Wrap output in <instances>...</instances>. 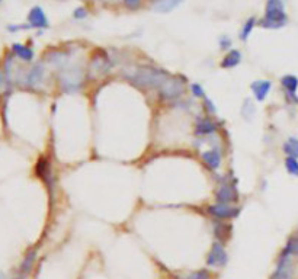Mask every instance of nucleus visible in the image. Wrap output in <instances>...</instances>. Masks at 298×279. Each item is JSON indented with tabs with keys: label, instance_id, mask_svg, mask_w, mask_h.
I'll list each match as a JSON object with an SVG mask.
<instances>
[{
	"label": "nucleus",
	"instance_id": "1",
	"mask_svg": "<svg viewBox=\"0 0 298 279\" xmlns=\"http://www.w3.org/2000/svg\"><path fill=\"white\" fill-rule=\"evenodd\" d=\"M169 79V73H166L162 69H154V67H140L134 71L131 76V80L146 89H153V87H160L166 80Z\"/></svg>",
	"mask_w": 298,
	"mask_h": 279
},
{
	"label": "nucleus",
	"instance_id": "2",
	"mask_svg": "<svg viewBox=\"0 0 298 279\" xmlns=\"http://www.w3.org/2000/svg\"><path fill=\"white\" fill-rule=\"evenodd\" d=\"M286 21H288V18L285 14L282 0H268L265 18L260 21V27L269 29L282 28L286 24Z\"/></svg>",
	"mask_w": 298,
	"mask_h": 279
},
{
	"label": "nucleus",
	"instance_id": "3",
	"mask_svg": "<svg viewBox=\"0 0 298 279\" xmlns=\"http://www.w3.org/2000/svg\"><path fill=\"white\" fill-rule=\"evenodd\" d=\"M60 82H61V86H63V89L66 92H74V90H77L81 86V82H83V76H81L80 69L71 67V69L64 70L61 73Z\"/></svg>",
	"mask_w": 298,
	"mask_h": 279
},
{
	"label": "nucleus",
	"instance_id": "4",
	"mask_svg": "<svg viewBox=\"0 0 298 279\" xmlns=\"http://www.w3.org/2000/svg\"><path fill=\"white\" fill-rule=\"evenodd\" d=\"M183 93V83L177 79H167L159 87V96L164 100H175Z\"/></svg>",
	"mask_w": 298,
	"mask_h": 279
},
{
	"label": "nucleus",
	"instance_id": "5",
	"mask_svg": "<svg viewBox=\"0 0 298 279\" xmlns=\"http://www.w3.org/2000/svg\"><path fill=\"white\" fill-rule=\"evenodd\" d=\"M229 260V256H227V251L223 247V244L220 241H216L211 247V250L208 253V257H207V265L210 267H223L226 266Z\"/></svg>",
	"mask_w": 298,
	"mask_h": 279
},
{
	"label": "nucleus",
	"instance_id": "6",
	"mask_svg": "<svg viewBox=\"0 0 298 279\" xmlns=\"http://www.w3.org/2000/svg\"><path fill=\"white\" fill-rule=\"evenodd\" d=\"M292 263H291V256L282 251L278 260V266L273 272L271 279H292Z\"/></svg>",
	"mask_w": 298,
	"mask_h": 279
},
{
	"label": "nucleus",
	"instance_id": "7",
	"mask_svg": "<svg viewBox=\"0 0 298 279\" xmlns=\"http://www.w3.org/2000/svg\"><path fill=\"white\" fill-rule=\"evenodd\" d=\"M208 214L217 220H231L239 215V208L229 204H214L208 207Z\"/></svg>",
	"mask_w": 298,
	"mask_h": 279
},
{
	"label": "nucleus",
	"instance_id": "8",
	"mask_svg": "<svg viewBox=\"0 0 298 279\" xmlns=\"http://www.w3.org/2000/svg\"><path fill=\"white\" fill-rule=\"evenodd\" d=\"M216 196H217V204H229V205H231V204H234L237 201V191L231 185H221L218 188Z\"/></svg>",
	"mask_w": 298,
	"mask_h": 279
},
{
	"label": "nucleus",
	"instance_id": "9",
	"mask_svg": "<svg viewBox=\"0 0 298 279\" xmlns=\"http://www.w3.org/2000/svg\"><path fill=\"white\" fill-rule=\"evenodd\" d=\"M28 22H29V27H32V28H47L48 27V19L40 6H35L31 9V12L28 15Z\"/></svg>",
	"mask_w": 298,
	"mask_h": 279
},
{
	"label": "nucleus",
	"instance_id": "10",
	"mask_svg": "<svg viewBox=\"0 0 298 279\" xmlns=\"http://www.w3.org/2000/svg\"><path fill=\"white\" fill-rule=\"evenodd\" d=\"M271 87L272 83L269 80H258V82L252 83V90L255 93V98L258 99L259 102H262V100L266 99L269 90H271Z\"/></svg>",
	"mask_w": 298,
	"mask_h": 279
},
{
	"label": "nucleus",
	"instance_id": "11",
	"mask_svg": "<svg viewBox=\"0 0 298 279\" xmlns=\"http://www.w3.org/2000/svg\"><path fill=\"white\" fill-rule=\"evenodd\" d=\"M42 79H44V67L41 64H37L28 71L27 84L31 87H37L38 84L42 83Z\"/></svg>",
	"mask_w": 298,
	"mask_h": 279
},
{
	"label": "nucleus",
	"instance_id": "12",
	"mask_svg": "<svg viewBox=\"0 0 298 279\" xmlns=\"http://www.w3.org/2000/svg\"><path fill=\"white\" fill-rule=\"evenodd\" d=\"M37 173L42 181L48 185V188H51V182H53V175H51V168L47 159H41L37 166Z\"/></svg>",
	"mask_w": 298,
	"mask_h": 279
},
{
	"label": "nucleus",
	"instance_id": "13",
	"mask_svg": "<svg viewBox=\"0 0 298 279\" xmlns=\"http://www.w3.org/2000/svg\"><path fill=\"white\" fill-rule=\"evenodd\" d=\"M183 0H156L153 5V9L156 12H162V14H167L170 11H173L177 8Z\"/></svg>",
	"mask_w": 298,
	"mask_h": 279
},
{
	"label": "nucleus",
	"instance_id": "14",
	"mask_svg": "<svg viewBox=\"0 0 298 279\" xmlns=\"http://www.w3.org/2000/svg\"><path fill=\"white\" fill-rule=\"evenodd\" d=\"M203 159L205 162V165L210 169L216 170L221 166V156L218 153L217 150H208V152H204Z\"/></svg>",
	"mask_w": 298,
	"mask_h": 279
},
{
	"label": "nucleus",
	"instance_id": "15",
	"mask_svg": "<svg viewBox=\"0 0 298 279\" xmlns=\"http://www.w3.org/2000/svg\"><path fill=\"white\" fill-rule=\"evenodd\" d=\"M216 129H217V126H216V124H214L211 119L204 118V119H200V121H198L196 128H195V132H196L198 135H210V134L216 132Z\"/></svg>",
	"mask_w": 298,
	"mask_h": 279
},
{
	"label": "nucleus",
	"instance_id": "16",
	"mask_svg": "<svg viewBox=\"0 0 298 279\" xmlns=\"http://www.w3.org/2000/svg\"><path fill=\"white\" fill-rule=\"evenodd\" d=\"M242 61V54L237 50H231L227 56L224 57V60L221 61V67L223 69H233L236 66H239Z\"/></svg>",
	"mask_w": 298,
	"mask_h": 279
},
{
	"label": "nucleus",
	"instance_id": "17",
	"mask_svg": "<svg viewBox=\"0 0 298 279\" xmlns=\"http://www.w3.org/2000/svg\"><path fill=\"white\" fill-rule=\"evenodd\" d=\"M12 51L16 54V57H19L24 61H32V58H34V51L25 45H21V44H15L12 47Z\"/></svg>",
	"mask_w": 298,
	"mask_h": 279
},
{
	"label": "nucleus",
	"instance_id": "18",
	"mask_svg": "<svg viewBox=\"0 0 298 279\" xmlns=\"http://www.w3.org/2000/svg\"><path fill=\"white\" fill-rule=\"evenodd\" d=\"M281 83L284 86L285 89H286V92L291 95V96H294L295 98V92H297L298 89V79L295 76H284L282 77V80H281Z\"/></svg>",
	"mask_w": 298,
	"mask_h": 279
},
{
	"label": "nucleus",
	"instance_id": "19",
	"mask_svg": "<svg viewBox=\"0 0 298 279\" xmlns=\"http://www.w3.org/2000/svg\"><path fill=\"white\" fill-rule=\"evenodd\" d=\"M284 152L288 154V157L298 159V138H288L284 144Z\"/></svg>",
	"mask_w": 298,
	"mask_h": 279
},
{
	"label": "nucleus",
	"instance_id": "20",
	"mask_svg": "<svg viewBox=\"0 0 298 279\" xmlns=\"http://www.w3.org/2000/svg\"><path fill=\"white\" fill-rule=\"evenodd\" d=\"M35 259H37V250H29V253L25 256V259L22 262V266H21L22 273L27 275V273H29L32 270V266L35 263Z\"/></svg>",
	"mask_w": 298,
	"mask_h": 279
},
{
	"label": "nucleus",
	"instance_id": "21",
	"mask_svg": "<svg viewBox=\"0 0 298 279\" xmlns=\"http://www.w3.org/2000/svg\"><path fill=\"white\" fill-rule=\"evenodd\" d=\"M92 69L93 71H97L99 74L102 73H107L109 69V61L107 57H95V60L92 61Z\"/></svg>",
	"mask_w": 298,
	"mask_h": 279
},
{
	"label": "nucleus",
	"instance_id": "22",
	"mask_svg": "<svg viewBox=\"0 0 298 279\" xmlns=\"http://www.w3.org/2000/svg\"><path fill=\"white\" fill-rule=\"evenodd\" d=\"M255 25H256V19H255V18H250V19L244 24L243 29H242V32H240V40H242V41H246V40L249 38V35H250L252 29L255 28Z\"/></svg>",
	"mask_w": 298,
	"mask_h": 279
},
{
	"label": "nucleus",
	"instance_id": "23",
	"mask_svg": "<svg viewBox=\"0 0 298 279\" xmlns=\"http://www.w3.org/2000/svg\"><path fill=\"white\" fill-rule=\"evenodd\" d=\"M285 168L288 170L289 175L298 176V160L294 157H286L285 159Z\"/></svg>",
	"mask_w": 298,
	"mask_h": 279
},
{
	"label": "nucleus",
	"instance_id": "24",
	"mask_svg": "<svg viewBox=\"0 0 298 279\" xmlns=\"http://www.w3.org/2000/svg\"><path fill=\"white\" fill-rule=\"evenodd\" d=\"M284 251H286L289 256H298V236H294V237L289 238V241L286 243L285 246Z\"/></svg>",
	"mask_w": 298,
	"mask_h": 279
},
{
	"label": "nucleus",
	"instance_id": "25",
	"mask_svg": "<svg viewBox=\"0 0 298 279\" xmlns=\"http://www.w3.org/2000/svg\"><path fill=\"white\" fill-rule=\"evenodd\" d=\"M224 230H226V231H231V227L230 225H227V224H218V227H216V236H217L220 240H227V238L230 237V234L224 233Z\"/></svg>",
	"mask_w": 298,
	"mask_h": 279
},
{
	"label": "nucleus",
	"instance_id": "26",
	"mask_svg": "<svg viewBox=\"0 0 298 279\" xmlns=\"http://www.w3.org/2000/svg\"><path fill=\"white\" fill-rule=\"evenodd\" d=\"M211 278V273L207 270V269H201V270H195L189 273L185 279H210Z\"/></svg>",
	"mask_w": 298,
	"mask_h": 279
},
{
	"label": "nucleus",
	"instance_id": "27",
	"mask_svg": "<svg viewBox=\"0 0 298 279\" xmlns=\"http://www.w3.org/2000/svg\"><path fill=\"white\" fill-rule=\"evenodd\" d=\"M190 89H192V93H193L195 98H204V89L201 84L193 83L190 86Z\"/></svg>",
	"mask_w": 298,
	"mask_h": 279
},
{
	"label": "nucleus",
	"instance_id": "28",
	"mask_svg": "<svg viewBox=\"0 0 298 279\" xmlns=\"http://www.w3.org/2000/svg\"><path fill=\"white\" fill-rule=\"evenodd\" d=\"M220 45H221L223 50H227V48H230L231 47V40L229 37H221V38H220Z\"/></svg>",
	"mask_w": 298,
	"mask_h": 279
},
{
	"label": "nucleus",
	"instance_id": "29",
	"mask_svg": "<svg viewBox=\"0 0 298 279\" xmlns=\"http://www.w3.org/2000/svg\"><path fill=\"white\" fill-rule=\"evenodd\" d=\"M86 16H87V11H86L84 8H79V9L74 11V18H76V19H83V18H86Z\"/></svg>",
	"mask_w": 298,
	"mask_h": 279
},
{
	"label": "nucleus",
	"instance_id": "30",
	"mask_svg": "<svg viewBox=\"0 0 298 279\" xmlns=\"http://www.w3.org/2000/svg\"><path fill=\"white\" fill-rule=\"evenodd\" d=\"M124 3L130 9H137L140 6V0H124Z\"/></svg>",
	"mask_w": 298,
	"mask_h": 279
},
{
	"label": "nucleus",
	"instance_id": "31",
	"mask_svg": "<svg viewBox=\"0 0 298 279\" xmlns=\"http://www.w3.org/2000/svg\"><path fill=\"white\" fill-rule=\"evenodd\" d=\"M205 105H207V106L210 108V111H211V112H216V108L213 106V103H211L210 100H205Z\"/></svg>",
	"mask_w": 298,
	"mask_h": 279
},
{
	"label": "nucleus",
	"instance_id": "32",
	"mask_svg": "<svg viewBox=\"0 0 298 279\" xmlns=\"http://www.w3.org/2000/svg\"><path fill=\"white\" fill-rule=\"evenodd\" d=\"M3 83H5V79H3V74L0 73V89L3 87Z\"/></svg>",
	"mask_w": 298,
	"mask_h": 279
},
{
	"label": "nucleus",
	"instance_id": "33",
	"mask_svg": "<svg viewBox=\"0 0 298 279\" xmlns=\"http://www.w3.org/2000/svg\"><path fill=\"white\" fill-rule=\"evenodd\" d=\"M0 279H5V275H3V273H0Z\"/></svg>",
	"mask_w": 298,
	"mask_h": 279
},
{
	"label": "nucleus",
	"instance_id": "34",
	"mask_svg": "<svg viewBox=\"0 0 298 279\" xmlns=\"http://www.w3.org/2000/svg\"><path fill=\"white\" fill-rule=\"evenodd\" d=\"M18 279H22V278H18Z\"/></svg>",
	"mask_w": 298,
	"mask_h": 279
}]
</instances>
